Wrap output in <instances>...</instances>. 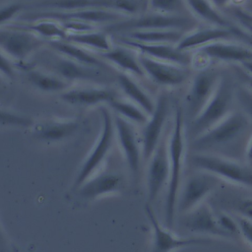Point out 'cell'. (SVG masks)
Here are the masks:
<instances>
[{"instance_id": "obj_17", "label": "cell", "mask_w": 252, "mask_h": 252, "mask_svg": "<svg viewBox=\"0 0 252 252\" xmlns=\"http://www.w3.org/2000/svg\"><path fill=\"white\" fill-rule=\"evenodd\" d=\"M147 169V190L149 201H155L167 185L169 178V160L166 143H159L149 158Z\"/></svg>"}, {"instance_id": "obj_47", "label": "cell", "mask_w": 252, "mask_h": 252, "mask_svg": "<svg viewBox=\"0 0 252 252\" xmlns=\"http://www.w3.org/2000/svg\"><path fill=\"white\" fill-rule=\"evenodd\" d=\"M4 77L0 75V97L3 95L4 91H5V83H4Z\"/></svg>"}, {"instance_id": "obj_16", "label": "cell", "mask_w": 252, "mask_h": 252, "mask_svg": "<svg viewBox=\"0 0 252 252\" xmlns=\"http://www.w3.org/2000/svg\"><path fill=\"white\" fill-rule=\"evenodd\" d=\"M117 41L122 46L157 60L170 62L183 67L187 66L191 62V57L188 55V52L180 51L172 44L139 42L129 39L123 35H119Z\"/></svg>"}, {"instance_id": "obj_42", "label": "cell", "mask_w": 252, "mask_h": 252, "mask_svg": "<svg viewBox=\"0 0 252 252\" xmlns=\"http://www.w3.org/2000/svg\"><path fill=\"white\" fill-rule=\"evenodd\" d=\"M234 15L238 20L240 27H242L244 30L252 34V15L240 9H236Z\"/></svg>"}, {"instance_id": "obj_9", "label": "cell", "mask_w": 252, "mask_h": 252, "mask_svg": "<svg viewBox=\"0 0 252 252\" xmlns=\"http://www.w3.org/2000/svg\"><path fill=\"white\" fill-rule=\"evenodd\" d=\"M145 213L153 230L152 252H174L184 247L196 246L211 242V238L206 236L182 237L174 234L168 227H163L158 220L152 207L147 204Z\"/></svg>"}, {"instance_id": "obj_18", "label": "cell", "mask_w": 252, "mask_h": 252, "mask_svg": "<svg viewBox=\"0 0 252 252\" xmlns=\"http://www.w3.org/2000/svg\"><path fill=\"white\" fill-rule=\"evenodd\" d=\"M184 226L191 232L201 236L229 237L219 225L216 214L204 202L185 214Z\"/></svg>"}, {"instance_id": "obj_27", "label": "cell", "mask_w": 252, "mask_h": 252, "mask_svg": "<svg viewBox=\"0 0 252 252\" xmlns=\"http://www.w3.org/2000/svg\"><path fill=\"white\" fill-rule=\"evenodd\" d=\"M47 44L61 56L73 60L77 63L93 68L103 66L101 61L90 53L86 48H83L74 43L68 42L66 40H49L47 41Z\"/></svg>"}, {"instance_id": "obj_34", "label": "cell", "mask_w": 252, "mask_h": 252, "mask_svg": "<svg viewBox=\"0 0 252 252\" xmlns=\"http://www.w3.org/2000/svg\"><path fill=\"white\" fill-rule=\"evenodd\" d=\"M0 124L17 127H30L32 125V120L29 117L16 114L0 107Z\"/></svg>"}, {"instance_id": "obj_46", "label": "cell", "mask_w": 252, "mask_h": 252, "mask_svg": "<svg viewBox=\"0 0 252 252\" xmlns=\"http://www.w3.org/2000/svg\"><path fill=\"white\" fill-rule=\"evenodd\" d=\"M242 66V68L249 74V76L252 78V61H248V62H244L242 64H240Z\"/></svg>"}, {"instance_id": "obj_5", "label": "cell", "mask_w": 252, "mask_h": 252, "mask_svg": "<svg viewBox=\"0 0 252 252\" xmlns=\"http://www.w3.org/2000/svg\"><path fill=\"white\" fill-rule=\"evenodd\" d=\"M100 115L102 119L101 130L95 144L87 156L75 179L74 187L77 189L87 179L95 174L97 169H99V167L105 160L113 143V139L115 136L113 116L109 109L105 106L100 107Z\"/></svg>"}, {"instance_id": "obj_36", "label": "cell", "mask_w": 252, "mask_h": 252, "mask_svg": "<svg viewBox=\"0 0 252 252\" xmlns=\"http://www.w3.org/2000/svg\"><path fill=\"white\" fill-rule=\"evenodd\" d=\"M217 221L220 225V227L229 236H237L239 235V228L236 219L232 218L231 216L225 214V213H220L216 214Z\"/></svg>"}, {"instance_id": "obj_1", "label": "cell", "mask_w": 252, "mask_h": 252, "mask_svg": "<svg viewBox=\"0 0 252 252\" xmlns=\"http://www.w3.org/2000/svg\"><path fill=\"white\" fill-rule=\"evenodd\" d=\"M167 145L169 160V178L164 205V219L168 228L173 225L177 197L180 190L182 169L185 159V135H184V115L180 107L174 112L173 125Z\"/></svg>"}, {"instance_id": "obj_35", "label": "cell", "mask_w": 252, "mask_h": 252, "mask_svg": "<svg viewBox=\"0 0 252 252\" xmlns=\"http://www.w3.org/2000/svg\"><path fill=\"white\" fill-rule=\"evenodd\" d=\"M181 0H148L149 7L154 13L173 15L180 6Z\"/></svg>"}, {"instance_id": "obj_33", "label": "cell", "mask_w": 252, "mask_h": 252, "mask_svg": "<svg viewBox=\"0 0 252 252\" xmlns=\"http://www.w3.org/2000/svg\"><path fill=\"white\" fill-rule=\"evenodd\" d=\"M108 103L116 115H119L132 124L144 125L149 117V115L140 106L129 99H120L115 97Z\"/></svg>"}, {"instance_id": "obj_26", "label": "cell", "mask_w": 252, "mask_h": 252, "mask_svg": "<svg viewBox=\"0 0 252 252\" xmlns=\"http://www.w3.org/2000/svg\"><path fill=\"white\" fill-rule=\"evenodd\" d=\"M117 79L127 99L140 106L148 115H150L155 109L156 102L152 99L149 94L129 74L121 72Z\"/></svg>"}, {"instance_id": "obj_40", "label": "cell", "mask_w": 252, "mask_h": 252, "mask_svg": "<svg viewBox=\"0 0 252 252\" xmlns=\"http://www.w3.org/2000/svg\"><path fill=\"white\" fill-rule=\"evenodd\" d=\"M16 74L13 61L0 50V75L7 79H14Z\"/></svg>"}, {"instance_id": "obj_4", "label": "cell", "mask_w": 252, "mask_h": 252, "mask_svg": "<svg viewBox=\"0 0 252 252\" xmlns=\"http://www.w3.org/2000/svg\"><path fill=\"white\" fill-rule=\"evenodd\" d=\"M248 115L244 112L231 111L215 126L194 138L193 148L197 152L221 147L235 141L247 128Z\"/></svg>"}, {"instance_id": "obj_39", "label": "cell", "mask_w": 252, "mask_h": 252, "mask_svg": "<svg viewBox=\"0 0 252 252\" xmlns=\"http://www.w3.org/2000/svg\"><path fill=\"white\" fill-rule=\"evenodd\" d=\"M238 223L239 228V235L250 245L252 246V220L246 218L238 216L235 218Z\"/></svg>"}, {"instance_id": "obj_21", "label": "cell", "mask_w": 252, "mask_h": 252, "mask_svg": "<svg viewBox=\"0 0 252 252\" xmlns=\"http://www.w3.org/2000/svg\"><path fill=\"white\" fill-rule=\"evenodd\" d=\"M121 185L122 177L118 173L102 172L91 176L78 189L80 197L86 200H94L118 192Z\"/></svg>"}, {"instance_id": "obj_22", "label": "cell", "mask_w": 252, "mask_h": 252, "mask_svg": "<svg viewBox=\"0 0 252 252\" xmlns=\"http://www.w3.org/2000/svg\"><path fill=\"white\" fill-rule=\"evenodd\" d=\"M61 98L73 105L91 106L102 102H110L115 95L109 89L102 87H83L75 88L64 92Z\"/></svg>"}, {"instance_id": "obj_41", "label": "cell", "mask_w": 252, "mask_h": 252, "mask_svg": "<svg viewBox=\"0 0 252 252\" xmlns=\"http://www.w3.org/2000/svg\"><path fill=\"white\" fill-rule=\"evenodd\" d=\"M229 29L233 32L235 38L241 40V42L243 44L247 45L248 47H250L252 49V34L251 33H249L246 30H244L240 26H232V27H229Z\"/></svg>"}, {"instance_id": "obj_44", "label": "cell", "mask_w": 252, "mask_h": 252, "mask_svg": "<svg viewBox=\"0 0 252 252\" xmlns=\"http://www.w3.org/2000/svg\"><path fill=\"white\" fill-rule=\"evenodd\" d=\"M246 158H247V160L250 163H252V135L250 137V140H249L247 148H246Z\"/></svg>"}, {"instance_id": "obj_37", "label": "cell", "mask_w": 252, "mask_h": 252, "mask_svg": "<svg viewBox=\"0 0 252 252\" xmlns=\"http://www.w3.org/2000/svg\"><path fill=\"white\" fill-rule=\"evenodd\" d=\"M23 7V4L19 2H13L0 7V27L5 23L10 22L15 16H17Z\"/></svg>"}, {"instance_id": "obj_45", "label": "cell", "mask_w": 252, "mask_h": 252, "mask_svg": "<svg viewBox=\"0 0 252 252\" xmlns=\"http://www.w3.org/2000/svg\"><path fill=\"white\" fill-rule=\"evenodd\" d=\"M216 8H221L223 6H225L230 0H209Z\"/></svg>"}, {"instance_id": "obj_30", "label": "cell", "mask_w": 252, "mask_h": 252, "mask_svg": "<svg viewBox=\"0 0 252 252\" xmlns=\"http://www.w3.org/2000/svg\"><path fill=\"white\" fill-rule=\"evenodd\" d=\"M64 40L86 49L88 48L97 50L99 51V53L108 51L112 48L108 34L106 32H98L96 30L82 33L68 34Z\"/></svg>"}, {"instance_id": "obj_15", "label": "cell", "mask_w": 252, "mask_h": 252, "mask_svg": "<svg viewBox=\"0 0 252 252\" xmlns=\"http://www.w3.org/2000/svg\"><path fill=\"white\" fill-rule=\"evenodd\" d=\"M137 57L145 75L159 86H178L187 78V71L183 66L157 60L141 53H137Z\"/></svg>"}, {"instance_id": "obj_2", "label": "cell", "mask_w": 252, "mask_h": 252, "mask_svg": "<svg viewBox=\"0 0 252 252\" xmlns=\"http://www.w3.org/2000/svg\"><path fill=\"white\" fill-rule=\"evenodd\" d=\"M190 163L198 171L206 172L229 183L252 188V168L228 158L196 152L190 158Z\"/></svg>"}, {"instance_id": "obj_12", "label": "cell", "mask_w": 252, "mask_h": 252, "mask_svg": "<svg viewBox=\"0 0 252 252\" xmlns=\"http://www.w3.org/2000/svg\"><path fill=\"white\" fill-rule=\"evenodd\" d=\"M169 112V99L166 95H159L156 101L154 111L149 115L146 123L143 125L141 133L142 157L146 159L152 156L160 143L161 134Z\"/></svg>"}, {"instance_id": "obj_32", "label": "cell", "mask_w": 252, "mask_h": 252, "mask_svg": "<svg viewBox=\"0 0 252 252\" xmlns=\"http://www.w3.org/2000/svg\"><path fill=\"white\" fill-rule=\"evenodd\" d=\"M27 78L29 82L36 89L47 92V93H54V92H62L66 90L70 83L66 80L62 79L57 75L46 74L42 71L30 69L27 70Z\"/></svg>"}, {"instance_id": "obj_6", "label": "cell", "mask_w": 252, "mask_h": 252, "mask_svg": "<svg viewBox=\"0 0 252 252\" xmlns=\"http://www.w3.org/2000/svg\"><path fill=\"white\" fill-rule=\"evenodd\" d=\"M45 43L47 40L12 25L0 27V50L14 62L25 63Z\"/></svg>"}, {"instance_id": "obj_10", "label": "cell", "mask_w": 252, "mask_h": 252, "mask_svg": "<svg viewBox=\"0 0 252 252\" xmlns=\"http://www.w3.org/2000/svg\"><path fill=\"white\" fill-rule=\"evenodd\" d=\"M128 17L112 11L99 10V9H76V10H49L38 13H32L25 15L22 19L26 21H36L40 19H51L57 21L74 20L80 21L94 26L100 24H114L127 19Z\"/></svg>"}, {"instance_id": "obj_7", "label": "cell", "mask_w": 252, "mask_h": 252, "mask_svg": "<svg viewBox=\"0 0 252 252\" xmlns=\"http://www.w3.org/2000/svg\"><path fill=\"white\" fill-rule=\"evenodd\" d=\"M188 24H190L189 20L183 17L153 13L127 18L123 21L111 24L106 28V31L127 33L152 30H182Z\"/></svg>"}, {"instance_id": "obj_14", "label": "cell", "mask_w": 252, "mask_h": 252, "mask_svg": "<svg viewBox=\"0 0 252 252\" xmlns=\"http://www.w3.org/2000/svg\"><path fill=\"white\" fill-rule=\"evenodd\" d=\"M115 135L126 164L133 175H137L142 158L141 141L137 136L133 124L119 115L113 116Z\"/></svg>"}, {"instance_id": "obj_29", "label": "cell", "mask_w": 252, "mask_h": 252, "mask_svg": "<svg viewBox=\"0 0 252 252\" xmlns=\"http://www.w3.org/2000/svg\"><path fill=\"white\" fill-rule=\"evenodd\" d=\"M120 35H123L135 41L145 43L176 44L179 41V39L183 36V32H181V30H152L131 32Z\"/></svg>"}, {"instance_id": "obj_19", "label": "cell", "mask_w": 252, "mask_h": 252, "mask_svg": "<svg viewBox=\"0 0 252 252\" xmlns=\"http://www.w3.org/2000/svg\"><path fill=\"white\" fill-rule=\"evenodd\" d=\"M197 53L207 59L242 64L252 61V49L243 43L221 40L210 43L199 49Z\"/></svg>"}, {"instance_id": "obj_31", "label": "cell", "mask_w": 252, "mask_h": 252, "mask_svg": "<svg viewBox=\"0 0 252 252\" xmlns=\"http://www.w3.org/2000/svg\"><path fill=\"white\" fill-rule=\"evenodd\" d=\"M186 6L195 17L216 27L227 28L226 20L219 13L209 0H184Z\"/></svg>"}, {"instance_id": "obj_3", "label": "cell", "mask_w": 252, "mask_h": 252, "mask_svg": "<svg viewBox=\"0 0 252 252\" xmlns=\"http://www.w3.org/2000/svg\"><path fill=\"white\" fill-rule=\"evenodd\" d=\"M233 94L231 82L220 77L214 94L201 112L192 120L191 133L194 138L215 126L231 112Z\"/></svg>"}, {"instance_id": "obj_13", "label": "cell", "mask_w": 252, "mask_h": 252, "mask_svg": "<svg viewBox=\"0 0 252 252\" xmlns=\"http://www.w3.org/2000/svg\"><path fill=\"white\" fill-rule=\"evenodd\" d=\"M220 76L218 72L209 69L201 70L192 80L186 96V109L192 120L201 112L214 94Z\"/></svg>"}, {"instance_id": "obj_38", "label": "cell", "mask_w": 252, "mask_h": 252, "mask_svg": "<svg viewBox=\"0 0 252 252\" xmlns=\"http://www.w3.org/2000/svg\"><path fill=\"white\" fill-rule=\"evenodd\" d=\"M236 98L248 117H252V90L250 88H241L236 93Z\"/></svg>"}, {"instance_id": "obj_20", "label": "cell", "mask_w": 252, "mask_h": 252, "mask_svg": "<svg viewBox=\"0 0 252 252\" xmlns=\"http://www.w3.org/2000/svg\"><path fill=\"white\" fill-rule=\"evenodd\" d=\"M231 38L235 37L229 27L223 28L211 26L200 28L186 34H183V36L179 39L175 46L180 51L188 52L191 50H197L205 45L216 41L229 40Z\"/></svg>"}, {"instance_id": "obj_24", "label": "cell", "mask_w": 252, "mask_h": 252, "mask_svg": "<svg viewBox=\"0 0 252 252\" xmlns=\"http://www.w3.org/2000/svg\"><path fill=\"white\" fill-rule=\"evenodd\" d=\"M79 128L77 120H49L38 124L34 133L35 136L46 142H59L72 136Z\"/></svg>"}, {"instance_id": "obj_8", "label": "cell", "mask_w": 252, "mask_h": 252, "mask_svg": "<svg viewBox=\"0 0 252 252\" xmlns=\"http://www.w3.org/2000/svg\"><path fill=\"white\" fill-rule=\"evenodd\" d=\"M37 7L51 10L99 9L120 13L126 17L140 14L143 8L142 0H51L37 4Z\"/></svg>"}, {"instance_id": "obj_25", "label": "cell", "mask_w": 252, "mask_h": 252, "mask_svg": "<svg viewBox=\"0 0 252 252\" xmlns=\"http://www.w3.org/2000/svg\"><path fill=\"white\" fill-rule=\"evenodd\" d=\"M54 72L69 83L76 80L92 81L96 80L98 77L96 68L77 63L63 56L58 57L54 62Z\"/></svg>"}, {"instance_id": "obj_11", "label": "cell", "mask_w": 252, "mask_h": 252, "mask_svg": "<svg viewBox=\"0 0 252 252\" xmlns=\"http://www.w3.org/2000/svg\"><path fill=\"white\" fill-rule=\"evenodd\" d=\"M219 180L216 176L202 171L190 176L179 190L177 211L186 214L203 203L206 197L217 188Z\"/></svg>"}, {"instance_id": "obj_48", "label": "cell", "mask_w": 252, "mask_h": 252, "mask_svg": "<svg viewBox=\"0 0 252 252\" xmlns=\"http://www.w3.org/2000/svg\"><path fill=\"white\" fill-rule=\"evenodd\" d=\"M249 86H250L249 88H250V89L252 90V78H251V77H250V82H249Z\"/></svg>"}, {"instance_id": "obj_43", "label": "cell", "mask_w": 252, "mask_h": 252, "mask_svg": "<svg viewBox=\"0 0 252 252\" xmlns=\"http://www.w3.org/2000/svg\"><path fill=\"white\" fill-rule=\"evenodd\" d=\"M238 216L252 220V198L242 200L236 204Z\"/></svg>"}, {"instance_id": "obj_28", "label": "cell", "mask_w": 252, "mask_h": 252, "mask_svg": "<svg viewBox=\"0 0 252 252\" xmlns=\"http://www.w3.org/2000/svg\"><path fill=\"white\" fill-rule=\"evenodd\" d=\"M32 23L10 24L16 28L28 31L43 39L49 40H64L67 36L66 31L61 26L60 22L51 19H40L32 21Z\"/></svg>"}, {"instance_id": "obj_23", "label": "cell", "mask_w": 252, "mask_h": 252, "mask_svg": "<svg viewBox=\"0 0 252 252\" xmlns=\"http://www.w3.org/2000/svg\"><path fill=\"white\" fill-rule=\"evenodd\" d=\"M102 58L118 67L123 73L133 74L136 76H145V73L138 61L137 52L125 47L116 46L108 51L99 53Z\"/></svg>"}]
</instances>
